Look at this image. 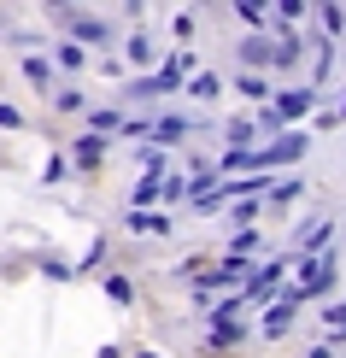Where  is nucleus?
Segmentation results:
<instances>
[{
    "label": "nucleus",
    "instance_id": "nucleus-6",
    "mask_svg": "<svg viewBox=\"0 0 346 358\" xmlns=\"http://www.w3.org/2000/svg\"><path fill=\"white\" fill-rule=\"evenodd\" d=\"M311 100H317L311 88H299V94H282V100H276V117H305V112H311Z\"/></svg>",
    "mask_w": 346,
    "mask_h": 358
},
{
    "label": "nucleus",
    "instance_id": "nucleus-8",
    "mask_svg": "<svg viewBox=\"0 0 346 358\" xmlns=\"http://www.w3.org/2000/svg\"><path fill=\"white\" fill-rule=\"evenodd\" d=\"M129 229H135V235H164V229H171V217H159V212H129Z\"/></svg>",
    "mask_w": 346,
    "mask_h": 358
},
{
    "label": "nucleus",
    "instance_id": "nucleus-9",
    "mask_svg": "<svg viewBox=\"0 0 346 358\" xmlns=\"http://www.w3.org/2000/svg\"><path fill=\"white\" fill-rule=\"evenodd\" d=\"M147 136H153V141H182V136H188V124H182V117H159Z\"/></svg>",
    "mask_w": 346,
    "mask_h": 358
},
{
    "label": "nucleus",
    "instance_id": "nucleus-20",
    "mask_svg": "<svg viewBox=\"0 0 346 358\" xmlns=\"http://www.w3.org/2000/svg\"><path fill=\"white\" fill-rule=\"evenodd\" d=\"M0 129H24V112L18 106H0Z\"/></svg>",
    "mask_w": 346,
    "mask_h": 358
},
{
    "label": "nucleus",
    "instance_id": "nucleus-16",
    "mask_svg": "<svg viewBox=\"0 0 346 358\" xmlns=\"http://www.w3.org/2000/svg\"><path fill=\"white\" fill-rule=\"evenodd\" d=\"M24 71H29V83H41V88H48V83H53V71H48V65H41V59H24Z\"/></svg>",
    "mask_w": 346,
    "mask_h": 358
},
{
    "label": "nucleus",
    "instance_id": "nucleus-1",
    "mask_svg": "<svg viewBox=\"0 0 346 358\" xmlns=\"http://www.w3.org/2000/svg\"><path fill=\"white\" fill-rule=\"evenodd\" d=\"M59 24H65L77 41H88V48H106V41H112V29L94 24V18H88V12H77V6H59Z\"/></svg>",
    "mask_w": 346,
    "mask_h": 358
},
{
    "label": "nucleus",
    "instance_id": "nucleus-17",
    "mask_svg": "<svg viewBox=\"0 0 346 358\" xmlns=\"http://www.w3.org/2000/svg\"><path fill=\"white\" fill-rule=\"evenodd\" d=\"M59 65H65V71H77V65H82V48H71V41H59Z\"/></svg>",
    "mask_w": 346,
    "mask_h": 358
},
{
    "label": "nucleus",
    "instance_id": "nucleus-12",
    "mask_svg": "<svg viewBox=\"0 0 346 358\" xmlns=\"http://www.w3.org/2000/svg\"><path fill=\"white\" fill-rule=\"evenodd\" d=\"M235 88H240L247 100H264V94H270V83H264V77H252V71H240V83H235Z\"/></svg>",
    "mask_w": 346,
    "mask_h": 358
},
{
    "label": "nucleus",
    "instance_id": "nucleus-4",
    "mask_svg": "<svg viewBox=\"0 0 346 358\" xmlns=\"http://www.w3.org/2000/svg\"><path fill=\"white\" fill-rule=\"evenodd\" d=\"M329 282H335V259H329V252L305 259V288L299 294H329Z\"/></svg>",
    "mask_w": 346,
    "mask_h": 358
},
{
    "label": "nucleus",
    "instance_id": "nucleus-3",
    "mask_svg": "<svg viewBox=\"0 0 346 358\" xmlns=\"http://www.w3.org/2000/svg\"><path fill=\"white\" fill-rule=\"evenodd\" d=\"M305 153V136H282L276 147H259V153H247V171H264V165H282V159H299Z\"/></svg>",
    "mask_w": 346,
    "mask_h": 358
},
{
    "label": "nucleus",
    "instance_id": "nucleus-7",
    "mask_svg": "<svg viewBox=\"0 0 346 358\" xmlns=\"http://www.w3.org/2000/svg\"><path fill=\"white\" fill-rule=\"evenodd\" d=\"M329 229H335V223H323V217H317V223H311L305 235H299V252H311V259H317V252L329 247Z\"/></svg>",
    "mask_w": 346,
    "mask_h": 358
},
{
    "label": "nucleus",
    "instance_id": "nucleus-22",
    "mask_svg": "<svg viewBox=\"0 0 346 358\" xmlns=\"http://www.w3.org/2000/svg\"><path fill=\"white\" fill-rule=\"evenodd\" d=\"M135 358H159V352H135Z\"/></svg>",
    "mask_w": 346,
    "mask_h": 358
},
{
    "label": "nucleus",
    "instance_id": "nucleus-18",
    "mask_svg": "<svg viewBox=\"0 0 346 358\" xmlns=\"http://www.w3.org/2000/svg\"><path fill=\"white\" fill-rule=\"evenodd\" d=\"M129 59H141V65H147V59H153V41H147V36H129Z\"/></svg>",
    "mask_w": 346,
    "mask_h": 358
},
{
    "label": "nucleus",
    "instance_id": "nucleus-13",
    "mask_svg": "<svg viewBox=\"0 0 346 358\" xmlns=\"http://www.w3.org/2000/svg\"><path fill=\"white\" fill-rule=\"evenodd\" d=\"M317 18H323V29H329V36H340V29H346V12H340V6H323Z\"/></svg>",
    "mask_w": 346,
    "mask_h": 358
},
{
    "label": "nucleus",
    "instance_id": "nucleus-23",
    "mask_svg": "<svg viewBox=\"0 0 346 358\" xmlns=\"http://www.w3.org/2000/svg\"><path fill=\"white\" fill-rule=\"evenodd\" d=\"M340 117H346V106H340Z\"/></svg>",
    "mask_w": 346,
    "mask_h": 358
},
{
    "label": "nucleus",
    "instance_id": "nucleus-11",
    "mask_svg": "<svg viewBox=\"0 0 346 358\" xmlns=\"http://www.w3.org/2000/svg\"><path fill=\"white\" fill-rule=\"evenodd\" d=\"M217 88H223V83L212 77V71H200V77H188V94H194V100H212Z\"/></svg>",
    "mask_w": 346,
    "mask_h": 358
},
{
    "label": "nucleus",
    "instance_id": "nucleus-19",
    "mask_svg": "<svg viewBox=\"0 0 346 358\" xmlns=\"http://www.w3.org/2000/svg\"><path fill=\"white\" fill-rule=\"evenodd\" d=\"M106 294H112V300H124V306L135 300V294H129V282H124V276H106Z\"/></svg>",
    "mask_w": 346,
    "mask_h": 358
},
{
    "label": "nucleus",
    "instance_id": "nucleus-5",
    "mask_svg": "<svg viewBox=\"0 0 346 358\" xmlns=\"http://www.w3.org/2000/svg\"><path fill=\"white\" fill-rule=\"evenodd\" d=\"M240 65H276V41H264V36L240 41Z\"/></svg>",
    "mask_w": 346,
    "mask_h": 358
},
{
    "label": "nucleus",
    "instance_id": "nucleus-10",
    "mask_svg": "<svg viewBox=\"0 0 346 358\" xmlns=\"http://www.w3.org/2000/svg\"><path fill=\"white\" fill-rule=\"evenodd\" d=\"M153 200H164V182L159 176H141V182H135V206H153Z\"/></svg>",
    "mask_w": 346,
    "mask_h": 358
},
{
    "label": "nucleus",
    "instance_id": "nucleus-2",
    "mask_svg": "<svg viewBox=\"0 0 346 358\" xmlns=\"http://www.w3.org/2000/svg\"><path fill=\"white\" fill-rule=\"evenodd\" d=\"M176 77H182V59H171V65L159 71V77H135L129 83V100H153V94H171Z\"/></svg>",
    "mask_w": 346,
    "mask_h": 358
},
{
    "label": "nucleus",
    "instance_id": "nucleus-15",
    "mask_svg": "<svg viewBox=\"0 0 346 358\" xmlns=\"http://www.w3.org/2000/svg\"><path fill=\"white\" fill-rule=\"evenodd\" d=\"M77 159H82V165H94V159H100V136H82L77 141Z\"/></svg>",
    "mask_w": 346,
    "mask_h": 358
},
{
    "label": "nucleus",
    "instance_id": "nucleus-21",
    "mask_svg": "<svg viewBox=\"0 0 346 358\" xmlns=\"http://www.w3.org/2000/svg\"><path fill=\"white\" fill-rule=\"evenodd\" d=\"M329 329H335V341H346V306L329 311Z\"/></svg>",
    "mask_w": 346,
    "mask_h": 358
},
{
    "label": "nucleus",
    "instance_id": "nucleus-14",
    "mask_svg": "<svg viewBox=\"0 0 346 358\" xmlns=\"http://www.w3.org/2000/svg\"><path fill=\"white\" fill-rule=\"evenodd\" d=\"M88 124H94V136H106V129H117V124H124V117H117V112H106V106H100L94 117H88Z\"/></svg>",
    "mask_w": 346,
    "mask_h": 358
}]
</instances>
